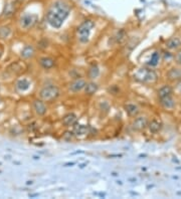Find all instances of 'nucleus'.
<instances>
[{
	"mask_svg": "<svg viewBox=\"0 0 181 199\" xmlns=\"http://www.w3.org/2000/svg\"><path fill=\"white\" fill-rule=\"evenodd\" d=\"M71 13V6L62 0L53 2L46 12V20L53 28H60Z\"/></svg>",
	"mask_w": 181,
	"mask_h": 199,
	"instance_id": "1",
	"label": "nucleus"
},
{
	"mask_svg": "<svg viewBox=\"0 0 181 199\" xmlns=\"http://www.w3.org/2000/svg\"><path fill=\"white\" fill-rule=\"evenodd\" d=\"M94 26H95L94 21L90 19L85 20L83 23L80 24V26L77 29V39H79V41L81 43H87L89 41L90 32H92Z\"/></svg>",
	"mask_w": 181,
	"mask_h": 199,
	"instance_id": "2",
	"label": "nucleus"
},
{
	"mask_svg": "<svg viewBox=\"0 0 181 199\" xmlns=\"http://www.w3.org/2000/svg\"><path fill=\"white\" fill-rule=\"evenodd\" d=\"M60 89L56 86H54V84H49V86H43L39 91V99L43 100V102H46V103L56 101L60 97Z\"/></svg>",
	"mask_w": 181,
	"mask_h": 199,
	"instance_id": "3",
	"label": "nucleus"
},
{
	"mask_svg": "<svg viewBox=\"0 0 181 199\" xmlns=\"http://www.w3.org/2000/svg\"><path fill=\"white\" fill-rule=\"evenodd\" d=\"M135 79L141 82H153L157 80V75L151 69H140L135 73Z\"/></svg>",
	"mask_w": 181,
	"mask_h": 199,
	"instance_id": "4",
	"label": "nucleus"
},
{
	"mask_svg": "<svg viewBox=\"0 0 181 199\" xmlns=\"http://www.w3.org/2000/svg\"><path fill=\"white\" fill-rule=\"evenodd\" d=\"M23 2H24V0H8L6 2L5 6H4L2 16L6 18H9L11 16H13Z\"/></svg>",
	"mask_w": 181,
	"mask_h": 199,
	"instance_id": "5",
	"label": "nucleus"
},
{
	"mask_svg": "<svg viewBox=\"0 0 181 199\" xmlns=\"http://www.w3.org/2000/svg\"><path fill=\"white\" fill-rule=\"evenodd\" d=\"M38 16L32 13H24L19 19V26L23 30H28L36 24Z\"/></svg>",
	"mask_w": 181,
	"mask_h": 199,
	"instance_id": "6",
	"label": "nucleus"
},
{
	"mask_svg": "<svg viewBox=\"0 0 181 199\" xmlns=\"http://www.w3.org/2000/svg\"><path fill=\"white\" fill-rule=\"evenodd\" d=\"M27 69L26 65H25L23 61H15V62H12L9 67H7L6 71L9 73H11L12 75H19L23 73L25 71V69Z\"/></svg>",
	"mask_w": 181,
	"mask_h": 199,
	"instance_id": "7",
	"label": "nucleus"
},
{
	"mask_svg": "<svg viewBox=\"0 0 181 199\" xmlns=\"http://www.w3.org/2000/svg\"><path fill=\"white\" fill-rule=\"evenodd\" d=\"M32 108L34 110V112L37 114L38 116H43L45 115L46 111H47V108H46L45 102H43L40 99H36L32 102Z\"/></svg>",
	"mask_w": 181,
	"mask_h": 199,
	"instance_id": "8",
	"label": "nucleus"
},
{
	"mask_svg": "<svg viewBox=\"0 0 181 199\" xmlns=\"http://www.w3.org/2000/svg\"><path fill=\"white\" fill-rule=\"evenodd\" d=\"M86 84L87 82H86V80L84 79H75L69 84V89L73 93H79L84 90Z\"/></svg>",
	"mask_w": 181,
	"mask_h": 199,
	"instance_id": "9",
	"label": "nucleus"
},
{
	"mask_svg": "<svg viewBox=\"0 0 181 199\" xmlns=\"http://www.w3.org/2000/svg\"><path fill=\"white\" fill-rule=\"evenodd\" d=\"M148 126V120L146 117H138L132 123V128L134 131H142Z\"/></svg>",
	"mask_w": 181,
	"mask_h": 199,
	"instance_id": "10",
	"label": "nucleus"
},
{
	"mask_svg": "<svg viewBox=\"0 0 181 199\" xmlns=\"http://www.w3.org/2000/svg\"><path fill=\"white\" fill-rule=\"evenodd\" d=\"M31 86V82L29 80L22 78V79H18L15 82V88L18 92L24 93L26 91H28Z\"/></svg>",
	"mask_w": 181,
	"mask_h": 199,
	"instance_id": "11",
	"label": "nucleus"
},
{
	"mask_svg": "<svg viewBox=\"0 0 181 199\" xmlns=\"http://www.w3.org/2000/svg\"><path fill=\"white\" fill-rule=\"evenodd\" d=\"M39 65L43 69H51L56 65V60L49 56H43L39 58Z\"/></svg>",
	"mask_w": 181,
	"mask_h": 199,
	"instance_id": "12",
	"label": "nucleus"
},
{
	"mask_svg": "<svg viewBox=\"0 0 181 199\" xmlns=\"http://www.w3.org/2000/svg\"><path fill=\"white\" fill-rule=\"evenodd\" d=\"M62 122L66 127H73L77 122V117L75 113H69L66 116H64Z\"/></svg>",
	"mask_w": 181,
	"mask_h": 199,
	"instance_id": "13",
	"label": "nucleus"
},
{
	"mask_svg": "<svg viewBox=\"0 0 181 199\" xmlns=\"http://www.w3.org/2000/svg\"><path fill=\"white\" fill-rule=\"evenodd\" d=\"M167 78L173 82H177V80H181V69L179 67H173L167 73Z\"/></svg>",
	"mask_w": 181,
	"mask_h": 199,
	"instance_id": "14",
	"label": "nucleus"
},
{
	"mask_svg": "<svg viewBox=\"0 0 181 199\" xmlns=\"http://www.w3.org/2000/svg\"><path fill=\"white\" fill-rule=\"evenodd\" d=\"M35 54V50L34 48H33L32 45H29V44H27V45H25L24 47L22 48L21 50V58H24V60H28V58H31L33 56H34Z\"/></svg>",
	"mask_w": 181,
	"mask_h": 199,
	"instance_id": "15",
	"label": "nucleus"
},
{
	"mask_svg": "<svg viewBox=\"0 0 181 199\" xmlns=\"http://www.w3.org/2000/svg\"><path fill=\"white\" fill-rule=\"evenodd\" d=\"M99 90V86L94 82H87L84 88V91H85V94L88 95V96H92V95L96 94Z\"/></svg>",
	"mask_w": 181,
	"mask_h": 199,
	"instance_id": "16",
	"label": "nucleus"
},
{
	"mask_svg": "<svg viewBox=\"0 0 181 199\" xmlns=\"http://www.w3.org/2000/svg\"><path fill=\"white\" fill-rule=\"evenodd\" d=\"M173 95V90H172V88L170 86H163L162 88L159 89L158 91V97H159V100L160 99H163V98H166V97H170Z\"/></svg>",
	"mask_w": 181,
	"mask_h": 199,
	"instance_id": "17",
	"label": "nucleus"
},
{
	"mask_svg": "<svg viewBox=\"0 0 181 199\" xmlns=\"http://www.w3.org/2000/svg\"><path fill=\"white\" fill-rule=\"evenodd\" d=\"M125 111L130 117H136L139 114V108L137 107L135 104H126Z\"/></svg>",
	"mask_w": 181,
	"mask_h": 199,
	"instance_id": "18",
	"label": "nucleus"
},
{
	"mask_svg": "<svg viewBox=\"0 0 181 199\" xmlns=\"http://www.w3.org/2000/svg\"><path fill=\"white\" fill-rule=\"evenodd\" d=\"M160 103L161 105L163 106L165 109H173L174 106H175V102L173 100V97L170 96V97H166V98L163 99H160Z\"/></svg>",
	"mask_w": 181,
	"mask_h": 199,
	"instance_id": "19",
	"label": "nucleus"
},
{
	"mask_svg": "<svg viewBox=\"0 0 181 199\" xmlns=\"http://www.w3.org/2000/svg\"><path fill=\"white\" fill-rule=\"evenodd\" d=\"M166 46H167V48H169L171 50L177 49V48H179L181 46V39L178 38V37L170 38L167 41V43H166Z\"/></svg>",
	"mask_w": 181,
	"mask_h": 199,
	"instance_id": "20",
	"label": "nucleus"
},
{
	"mask_svg": "<svg viewBox=\"0 0 181 199\" xmlns=\"http://www.w3.org/2000/svg\"><path fill=\"white\" fill-rule=\"evenodd\" d=\"M73 127V134L75 135H86L88 133V129H89V127L86 126V125L77 124V123Z\"/></svg>",
	"mask_w": 181,
	"mask_h": 199,
	"instance_id": "21",
	"label": "nucleus"
},
{
	"mask_svg": "<svg viewBox=\"0 0 181 199\" xmlns=\"http://www.w3.org/2000/svg\"><path fill=\"white\" fill-rule=\"evenodd\" d=\"M148 128L150 130V132L152 133H158L162 128V124L157 120L151 121L150 124H148Z\"/></svg>",
	"mask_w": 181,
	"mask_h": 199,
	"instance_id": "22",
	"label": "nucleus"
},
{
	"mask_svg": "<svg viewBox=\"0 0 181 199\" xmlns=\"http://www.w3.org/2000/svg\"><path fill=\"white\" fill-rule=\"evenodd\" d=\"M99 75H100V69H99L98 65H92V67L89 69V71H88L89 78L94 80V79H97V78L99 77Z\"/></svg>",
	"mask_w": 181,
	"mask_h": 199,
	"instance_id": "23",
	"label": "nucleus"
},
{
	"mask_svg": "<svg viewBox=\"0 0 181 199\" xmlns=\"http://www.w3.org/2000/svg\"><path fill=\"white\" fill-rule=\"evenodd\" d=\"M11 34V28L9 26H2L0 27V38L6 39Z\"/></svg>",
	"mask_w": 181,
	"mask_h": 199,
	"instance_id": "24",
	"label": "nucleus"
},
{
	"mask_svg": "<svg viewBox=\"0 0 181 199\" xmlns=\"http://www.w3.org/2000/svg\"><path fill=\"white\" fill-rule=\"evenodd\" d=\"M126 39V33L124 30H119L115 35V40L117 43H122Z\"/></svg>",
	"mask_w": 181,
	"mask_h": 199,
	"instance_id": "25",
	"label": "nucleus"
},
{
	"mask_svg": "<svg viewBox=\"0 0 181 199\" xmlns=\"http://www.w3.org/2000/svg\"><path fill=\"white\" fill-rule=\"evenodd\" d=\"M75 136V135L73 134V132H66L64 134V139L67 140V141H73Z\"/></svg>",
	"mask_w": 181,
	"mask_h": 199,
	"instance_id": "26",
	"label": "nucleus"
},
{
	"mask_svg": "<svg viewBox=\"0 0 181 199\" xmlns=\"http://www.w3.org/2000/svg\"><path fill=\"white\" fill-rule=\"evenodd\" d=\"M158 60H159V58L157 56V54H153L152 60H151V61H150V65H156L157 62H158Z\"/></svg>",
	"mask_w": 181,
	"mask_h": 199,
	"instance_id": "27",
	"label": "nucleus"
},
{
	"mask_svg": "<svg viewBox=\"0 0 181 199\" xmlns=\"http://www.w3.org/2000/svg\"><path fill=\"white\" fill-rule=\"evenodd\" d=\"M175 91L178 93V94H181V80H177V84L175 86Z\"/></svg>",
	"mask_w": 181,
	"mask_h": 199,
	"instance_id": "28",
	"label": "nucleus"
},
{
	"mask_svg": "<svg viewBox=\"0 0 181 199\" xmlns=\"http://www.w3.org/2000/svg\"><path fill=\"white\" fill-rule=\"evenodd\" d=\"M175 60H176V62H177L178 65H181V50H180V51H178L177 54L175 56Z\"/></svg>",
	"mask_w": 181,
	"mask_h": 199,
	"instance_id": "29",
	"label": "nucleus"
},
{
	"mask_svg": "<svg viewBox=\"0 0 181 199\" xmlns=\"http://www.w3.org/2000/svg\"><path fill=\"white\" fill-rule=\"evenodd\" d=\"M3 52H4V48H3V46L0 44V60H1L2 56H3Z\"/></svg>",
	"mask_w": 181,
	"mask_h": 199,
	"instance_id": "30",
	"label": "nucleus"
}]
</instances>
